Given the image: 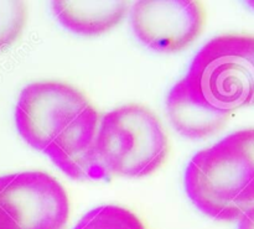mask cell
Listing matches in <instances>:
<instances>
[{"label": "cell", "mask_w": 254, "mask_h": 229, "mask_svg": "<svg viewBox=\"0 0 254 229\" xmlns=\"http://www.w3.org/2000/svg\"><path fill=\"white\" fill-rule=\"evenodd\" d=\"M169 155V139L159 116L145 106L126 104L99 119L93 158L107 176L141 178L158 171Z\"/></svg>", "instance_id": "3"}, {"label": "cell", "mask_w": 254, "mask_h": 229, "mask_svg": "<svg viewBox=\"0 0 254 229\" xmlns=\"http://www.w3.org/2000/svg\"><path fill=\"white\" fill-rule=\"evenodd\" d=\"M72 229H148L133 211L106 205L89 211Z\"/></svg>", "instance_id": "9"}, {"label": "cell", "mask_w": 254, "mask_h": 229, "mask_svg": "<svg viewBox=\"0 0 254 229\" xmlns=\"http://www.w3.org/2000/svg\"><path fill=\"white\" fill-rule=\"evenodd\" d=\"M55 16L62 26L83 36H97L121 24L128 1H52Z\"/></svg>", "instance_id": "7"}, {"label": "cell", "mask_w": 254, "mask_h": 229, "mask_svg": "<svg viewBox=\"0 0 254 229\" xmlns=\"http://www.w3.org/2000/svg\"><path fill=\"white\" fill-rule=\"evenodd\" d=\"M136 39L160 54L184 51L202 34L206 10L193 0H143L131 6Z\"/></svg>", "instance_id": "6"}, {"label": "cell", "mask_w": 254, "mask_h": 229, "mask_svg": "<svg viewBox=\"0 0 254 229\" xmlns=\"http://www.w3.org/2000/svg\"><path fill=\"white\" fill-rule=\"evenodd\" d=\"M99 119L86 94L59 81L27 84L15 108L20 136L76 181L97 171L93 145Z\"/></svg>", "instance_id": "1"}, {"label": "cell", "mask_w": 254, "mask_h": 229, "mask_svg": "<svg viewBox=\"0 0 254 229\" xmlns=\"http://www.w3.org/2000/svg\"><path fill=\"white\" fill-rule=\"evenodd\" d=\"M27 5L24 1H0V52L11 46L27 22Z\"/></svg>", "instance_id": "10"}, {"label": "cell", "mask_w": 254, "mask_h": 229, "mask_svg": "<svg viewBox=\"0 0 254 229\" xmlns=\"http://www.w3.org/2000/svg\"><path fill=\"white\" fill-rule=\"evenodd\" d=\"M248 4H250V6H252L254 9V1H248Z\"/></svg>", "instance_id": "12"}, {"label": "cell", "mask_w": 254, "mask_h": 229, "mask_svg": "<svg viewBox=\"0 0 254 229\" xmlns=\"http://www.w3.org/2000/svg\"><path fill=\"white\" fill-rule=\"evenodd\" d=\"M69 212L67 191L50 173L0 176V229H64Z\"/></svg>", "instance_id": "5"}, {"label": "cell", "mask_w": 254, "mask_h": 229, "mask_svg": "<svg viewBox=\"0 0 254 229\" xmlns=\"http://www.w3.org/2000/svg\"><path fill=\"white\" fill-rule=\"evenodd\" d=\"M166 111L176 131L189 139L208 138L225 128L231 118V114L212 112L191 101L181 81L169 92Z\"/></svg>", "instance_id": "8"}, {"label": "cell", "mask_w": 254, "mask_h": 229, "mask_svg": "<svg viewBox=\"0 0 254 229\" xmlns=\"http://www.w3.org/2000/svg\"><path fill=\"white\" fill-rule=\"evenodd\" d=\"M181 82L191 101L212 112L232 114L254 106V35L211 39Z\"/></svg>", "instance_id": "4"}, {"label": "cell", "mask_w": 254, "mask_h": 229, "mask_svg": "<svg viewBox=\"0 0 254 229\" xmlns=\"http://www.w3.org/2000/svg\"><path fill=\"white\" fill-rule=\"evenodd\" d=\"M237 229H254V206L238 220Z\"/></svg>", "instance_id": "11"}, {"label": "cell", "mask_w": 254, "mask_h": 229, "mask_svg": "<svg viewBox=\"0 0 254 229\" xmlns=\"http://www.w3.org/2000/svg\"><path fill=\"white\" fill-rule=\"evenodd\" d=\"M185 190L203 215L223 222L240 220L254 206V128L196 154L186 168Z\"/></svg>", "instance_id": "2"}]
</instances>
